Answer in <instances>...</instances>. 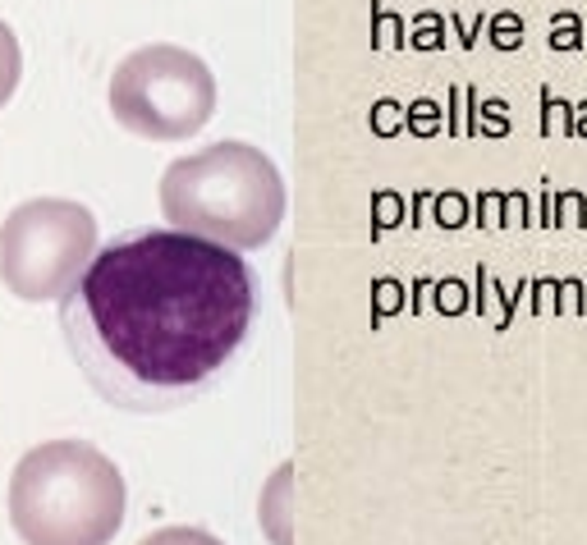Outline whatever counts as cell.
Here are the masks:
<instances>
[{"label": "cell", "instance_id": "cell-1", "mask_svg": "<svg viewBox=\"0 0 587 545\" xmlns=\"http://www.w3.org/2000/svg\"><path fill=\"white\" fill-rule=\"evenodd\" d=\"M262 321L244 252L175 225L125 229L60 298L83 381L120 413H175L216 390Z\"/></svg>", "mask_w": 587, "mask_h": 545}, {"label": "cell", "instance_id": "cell-2", "mask_svg": "<svg viewBox=\"0 0 587 545\" xmlns=\"http://www.w3.org/2000/svg\"><path fill=\"white\" fill-rule=\"evenodd\" d=\"M5 509L23 545H110L125 523V477L97 445L46 440L19 459Z\"/></svg>", "mask_w": 587, "mask_h": 545}, {"label": "cell", "instance_id": "cell-3", "mask_svg": "<svg viewBox=\"0 0 587 545\" xmlns=\"http://www.w3.org/2000/svg\"><path fill=\"white\" fill-rule=\"evenodd\" d=\"M161 211L175 229L253 252L267 248L285 221V179L253 142H211L161 175Z\"/></svg>", "mask_w": 587, "mask_h": 545}, {"label": "cell", "instance_id": "cell-4", "mask_svg": "<svg viewBox=\"0 0 587 545\" xmlns=\"http://www.w3.org/2000/svg\"><path fill=\"white\" fill-rule=\"evenodd\" d=\"M110 115L148 142H184L216 115V79L184 46H138L110 74Z\"/></svg>", "mask_w": 587, "mask_h": 545}, {"label": "cell", "instance_id": "cell-5", "mask_svg": "<svg viewBox=\"0 0 587 545\" xmlns=\"http://www.w3.org/2000/svg\"><path fill=\"white\" fill-rule=\"evenodd\" d=\"M97 257V216L69 198H28L0 225V280L19 303H60Z\"/></svg>", "mask_w": 587, "mask_h": 545}, {"label": "cell", "instance_id": "cell-6", "mask_svg": "<svg viewBox=\"0 0 587 545\" xmlns=\"http://www.w3.org/2000/svg\"><path fill=\"white\" fill-rule=\"evenodd\" d=\"M19 83H23V46H19V37H14L10 23L0 19V110L10 106V97L19 92Z\"/></svg>", "mask_w": 587, "mask_h": 545}, {"label": "cell", "instance_id": "cell-7", "mask_svg": "<svg viewBox=\"0 0 587 545\" xmlns=\"http://www.w3.org/2000/svg\"><path fill=\"white\" fill-rule=\"evenodd\" d=\"M143 545H221V541L198 528H166V532H152Z\"/></svg>", "mask_w": 587, "mask_h": 545}]
</instances>
